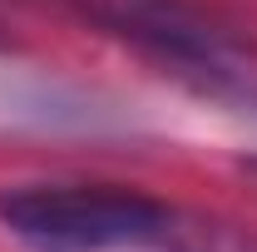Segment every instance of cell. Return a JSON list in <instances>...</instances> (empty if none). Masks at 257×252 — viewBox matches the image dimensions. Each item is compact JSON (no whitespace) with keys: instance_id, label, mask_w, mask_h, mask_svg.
Masks as SVG:
<instances>
[{"instance_id":"cell-1","label":"cell","mask_w":257,"mask_h":252,"mask_svg":"<svg viewBox=\"0 0 257 252\" xmlns=\"http://www.w3.org/2000/svg\"><path fill=\"white\" fill-rule=\"evenodd\" d=\"M173 208L114 183H5L0 227L35 252L163 247Z\"/></svg>"},{"instance_id":"cell-2","label":"cell","mask_w":257,"mask_h":252,"mask_svg":"<svg viewBox=\"0 0 257 252\" xmlns=\"http://www.w3.org/2000/svg\"><path fill=\"white\" fill-rule=\"evenodd\" d=\"M89 15L104 30L134 40L139 50L193 69L203 84L237 79V69H232V35L218 30L208 15H198L183 0H94Z\"/></svg>"}]
</instances>
